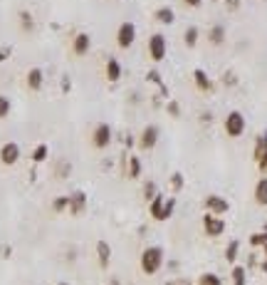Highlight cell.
I'll list each match as a JSON object with an SVG mask.
<instances>
[{
    "instance_id": "f1b7e54d",
    "label": "cell",
    "mask_w": 267,
    "mask_h": 285,
    "mask_svg": "<svg viewBox=\"0 0 267 285\" xmlns=\"http://www.w3.org/2000/svg\"><path fill=\"white\" fill-rule=\"evenodd\" d=\"M52 208L60 213V211H65V208H70V196H57L55 199V204H52Z\"/></svg>"
},
{
    "instance_id": "ab89813d",
    "label": "cell",
    "mask_w": 267,
    "mask_h": 285,
    "mask_svg": "<svg viewBox=\"0 0 267 285\" xmlns=\"http://www.w3.org/2000/svg\"><path fill=\"white\" fill-rule=\"evenodd\" d=\"M262 270H265V273H267V260H265V263H262Z\"/></svg>"
},
{
    "instance_id": "ba28073f",
    "label": "cell",
    "mask_w": 267,
    "mask_h": 285,
    "mask_svg": "<svg viewBox=\"0 0 267 285\" xmlns=\"http://www.w3.org/2000/svg\"><path fill=\"white\" fill-rule=\"evenodd\" d=\"M158 126H153V124H149L144 131H141V136H139V147L141 149H153L156 147V141H158Z\"/></svg>"
},
{
    "instance_id": "ffe728a7",
    "label": "cell",
    "mask_w": 267,
    "mask_h": 285,
    "mask_svg": "<svg viewBox=\"0 0 267 285\" xmlns=\"http://www.w3.org/2000/svg\"><path fill=\"white\" fill-rule=\"evenodd\" d=\"M198 38H200V33H198V28H188L186 33H183V42H186V47H195L198 45Z\"/></svg>"
},
{
    "instance_id": "3957f363",
    "label": "cell",
    "mask_w": 267,
    "mask_h": 285,
    "mask_svg": "<svg viewBox=\"0 0 267 285\" xmlns=\"http://www.w3.org/2000/svg\"><path fill=\"white\" fill-rule=\"evenodd\" d=\"M225 134L232 136V139H237V136L245 134V117L240 112H230L225 117Z\"/></svg>"
},
{
    "instance_id": "e0dca14e",
    "label": "cell",
    "mask_w": 267,
    "mask_h": 285,
    "mask_svg": "<svg viewBox=\"0 0 267 285\" xmlns=\"http://www.w3.org/2000/svg\"><path fill=\"white\" fill-rule=\"evenodd\" d=\"M208 40H210V45H223L225 42V28L223 25H213L210 33H208Z\"/></svg>"
},
{
    "instance_id": "e575fe53",
    "label": "cell",
    "mask_w": 267,
    "mask_h": 285,
    "mask_svg": "<svg viewBox=\"0 0 267 285\" xmlns=\"http://www.w3.org/2000/svg\"><path fill=\"white\" fill-rule=\"evenodd\" d=\"M183 3H186L188 8H200V5H203V0H183Z\"/></svg>"
},
{
    "instance_id": "8d00e7d4",
    "label": "cell",
    "mask_w": 267,
    "mask_h": 285,
    "mask_svg": "<svg viewBox=\"0 0 267 285\" xmlns=\"http://www.w3.org/2000/svg\"><path fill=\"white\" fill-rule=\"evenodd\" d=\"M225 5H228V10H237L240 8V0H228Z\"/></svg>"
},
{
    "instance_id": "cb8c5ba5",
    "label": "cell",
    "mask_w": 267,
    "mask_h": 285,
    "mask_svg": "<svg viewBox=\"0 0 267 285\" xmlns=\"http://www.w3.org/2000/svg\"><path fill=\"white\" fill-rule=\"evenodd\" d=\"M129 176L139 179L141 176V159L139 157H129Z\"/></svg>"
},
{
    "instance_id": "83f0119b",
    "label": "cell",
    "mask_w": 267,
    "mask_h": 285,
    "mask_svg": "<svg viewBox=\"0 0 267 285\" xmlns=\"http://www.w3.org/2000/svg\"><path fill=\"white\" fill-rule=\"evenodd\" d=\"M156 194H158L156 184H153V181H146V184H144V199H146V201H151Z\"/></svg>"
},
{
    "instance_id": "ac0fdd59",
    "label": "cell",
    "mask_w": 267,
    "mask_h": 285,
    "mask_svg": "<svg viewBox=\"0 0 267 285\" xmlns=\"http://www.w3.org/2000/svg\"><path fill=\"white\" fill-rule=\"evenodd\" d=\"M255 201L260 206H267V179H260L255 186Z\"/></svg>"
},
{
    "instance_id": "4dcf8cb0",
    "label": "cell",
    "mask_w": 267,
    "mask_h": 285,
    "mask_svg": "<svg viewBox=\"0 0 267 285\" xmlns=\"http://www.w3.org/2000/svg\"><path fill=\"white\" fill-rule=\"evenodd\" d=\"M232 283L235 285H245V268H240V265L232 268Z\"/></svg>"
},
{
    "instance_id": "603a6c76",
    "label": "cell",
    "mask_w": 267,
    "mask_h": 285,
    "mask_svg": "<svg viewBox=\"0 0 267 285\" xmlns=\"http://www.w3.org/2000/svg\"><path fill=\"white\" fill-rule=\"evenodd\" d=\"M237 250H240V241H230L228 248H225V260H228V263H235V260H237Z\"/></svg>"
},
{
    "instance_id": "f35d334b",
    "label": "cell",
    "mask_w": 267,
    "mask_h": 285,
    "mask_svg": "<svg viewBox=\"0 0 267 285\" xmlns=\"http://www.w3.org/2000/svg\"><path fill=\"white\" fill-rule=\"evenodd\" d=\"M168 285H191L188 280H173V283H168Z\"/></svg>"
},
{
    "instance_id": "60d3db41",
    "label": "cell",
    "mask_w": 267,
    "mask_h": 285,
    "mask_svg": "<svg viewBox=\"0 0 267 285\" xmlns=\"http://www.w3.org/2000/svg\"><path fill=\"white\" fill-rule=\"evenodd\" d=\"M262 248H265V255H267V243H265V245H262Z\"/></svg>"
},
{
    "instance_id": "5bb4252c",
    "label": "cell",
    "mask_w": 267,
    "mask_h": 285,
    "mask_svg": "<svg viewBox=\"0 0 267 285\" xmlns=\"http://www.w3.org/2000/svg\"><path fill=\"white\" fill-rule=\"evenodd\" d=\"M163 204H166V199H163L161 194H156V196L149 201V213H151L156 221H161V216H163Z\"/></svg>"
},
{
    "instance_id": "d4e9b609",
    "label": "cell",
    "mask_w": 267,
    "mask_h": 285,
    "mask_svg": "<svg viewBox=\"0 0 267 285\" xmlns=\"http://www.w3.org/2000/svg\"><path fill=\"white\" fill-rule=\"evenodd\" d=\"M198 285H223V283H220V278L215 273H203L198 278Z\"/></svg>"
},
{
    "instance_id": "44dd1931",
    "label": "cell",
    "mask_w": 267,
    "mask_h": 285,
    "mask_svg": "<svg viewBox=\"0 0 267 285\" xmlns=\"http://www.w3.org/2000/svg\"><path fill=\"white\" fill-rule=\"evenodd\" d=\"M262 157H267V134L257 136V144H255V162H260Z\"/></svg>"
},
{
    "instance_id": "4316f807",
    "label": "cell",
    "mask_w": 267,
    "mask_h": 285,
    "mask_svg": "<svg viewBox=\"0 0 267 285\" xmlns=\"http://www.w3.org/2000/svg\"><path fill=\"white\" fill-rule=\"evenodd\" d=\"M10 107H13L10 99H8L5 94H0V119H5V117L10 114Z\"/></svg>"
},
{
    "instance_id": "6da1fadb",
    "label": "cell",
    "mask_w": 267,
    "mask_h": 285,
    "mask_svg": "<svg viewBox=\"0 0 267 285\" xmlns=\"http://www.w3.org/2000/svg\"><path fill=\"white\" fill-rule=\"evenodd\" d=\"M161 265H163V250L158 245H151L141 253V270L146 275H156L161 270Z\"/></svg>"
},
{
    "instance_id": "74e56055",
    "label": "cell",
    "mask_w": 267,
    "mask_h": 285,
    "mask_svg": "<svg viewBox=\"0 0 267 285\" xmlns=\"http://www.w3.org/2000/svg\"><path fill=\"white\" fill-rule=\"evenodd\" d=\"M257 166H260V171H267V157H262V159L257 162Z\"/></svg>"
},
{
    "instance_id": "484cf974",
    "label": "cell",
    "mask_w": 267,
    "mask_h": 285,
    "mask_svg": "<svg viewBox=\"0 0 267 285\" xmlns=\"http://www.w3.org/2000/svg\"><path fill=\"white\" fill-rule=\"evenodd\" d=\"M20 25H23V30H25V33H30V30L35 28V23H33V15H30L28 10H23V13H20Z\"/></svg>"
},
{
    "instance_id": "7a4b0ae2",
    "label": "cell",
    "mask_w": 267,
    "mask_h": 285,
    "mask_svg": "<svg viewBox=\"0 0 267 285\" xmlns=\"http://www.w3.org/2000/svg\"><path fill=\"white\" fill-rule=\"evenodd\" d=\"M134 42H136V25L134 23H121L119 30H116V45L121 50H129Z\"/></svg>"
},
{
    "instance_id": "9a60e30c",
    "label": "cell",
    "mask_w": 267,
    "mask_h": 285,
    "mask_svg": "<svg viewBox=\"0 0 267 285\" xmlns=\"http://www.w3.org/2000/svg\"><path fill=\"white\" fill-rule=\"evenodd\" d=\"M193 80H195V87H198L200 92H210V89H213V82H210V77H208L203 70H193Z\"/></svg>"
},
{
    "instance_id": "9c48e42d",
    "label": "cell",
    "mask_w": 267,
    "mask_h": 285,
    "mask_svg": "<svg viewBox=\"0 0 267 285\" xmlns=\"http://www.w3.org/2000/svg\"><path fill=\"white\" fill-rule=\"evenodd\" d=\"M89 47H92V38H89L87 33H77L75 40H72V52L82 57V55L89 52Z\"/></svg>"
},
{
    "instance_id": "d6a6232c",
    "label": "cell",
    "mask_w": 267,
    "mask_h": 285,
    "mask_svg": "<svg viewBox=\"0 0 267 285\" xmlns=\"http://www.w3.org/2000/svg\"><path fill=\"white\" fill-rule=\"evenodd\" d=\"M171 186L178 191V189L183 186V176H181V174H173V176H171Z\"/></svg>"
},
{
    "instance_id": "5b68a950",
    "label": "cell",
    "mask_w": 267,
    "mask_h": 285,
    "mask_svg": "<svg viewBox=\"0 0 267 285\" xmlns=\"http://www.w3.org/2000/svg\"><path fill=\"white\" fill-rule=\"evenodd\" d=\"M92 144H94L97 149H107V147L112 144V126H109V124L94 126V131H92Z\"/></svg>"
},
{
    "instance_id": "d590c367",
    "label": "cell",
    "mask_w": 267,
    "mask_h": 285,
    "mask_svg": "<svg viewBox=\"0 0 267 285\" xmlns=\"http://www.w3.org/2000/svg\"><path fill=\"white\" fill-rule=\"evenodd\" d=\"M168 112H171L173 117H178V114H181V109H178V104H176V102H171V104H168Z\"/></svg>"
},
{
    "instance_id": "f546056e",
    "label": "cell",
    "mask_w": 267,
    "mask_h": 285,
    "mask_svg": "<svg viewBox=\"0 0 267 285\" xmlns=\"http://www.w3.org/2000/svg\"><path fill=\"white\" fill-rule=\"evenodd\" d=\"M173 208H176V199H166V204H163V216H161V221H168V218H171V213H173Z\"/></svg>"
},
{
    "instance_id": "836d02e7",
    "label": "cell",
    "mask_w": 267,
    "mask_h": 285,
    "mask_svg": "<svg viewBox=\"0 0 267 285\" xmlns=\"http://www.w3.org/2000/svg\"><path fill=\"white\" fill-rule=\"evenodd\" d=\"M146 77H149V82H156V84H161V75H158V72H149Z\"/></svg>"
},
{
    "instance_id": "7402d4cb",
    "label": "cell",
    "mask_w": 267,
    "mask_h": 285,
    "mask_svg": "<svg viewBox=\"0 0 267 285\" xmlns=\"http://www.w3.org/2000/svg\"><path fill=\"white\" fill-rule=\"evenodd\" d=\"M47 154H50L47 144H38V147L33 149V162H35V164H42V162L47 159Z\"/></svg>"
},
{
    "instance_id": "30bf717a",
    "label": "cell",
    "mask_w": 267,
    "mask_h": 285,
    "mask_svg": "<svg viewBox=\"0 0 267 285\" xmlns=\"http://www.w3.org/2000/svg\"><path fill=\"white\" fill-rule=\"evenodd\" d=\"M84 208H87V194L84 191H75L70 196V213L79 216V213H84Z\"/></svg>"
},
{
    "instance_id": "d6986e66",
    "label": "cell",
    "mask_w": 267,
    "mask_h": 285,
    "mask_svg": "<svg viewBox=\"0 0 267 285\" xmlns=\"http://www.w3.org/2000/svg\"><path fill=\"white\" fill-rule=\"evenodd\" d=\"M97 253H99V265L107 268V265H109V258H112V250H109V245H107L104 241L97 243Z\"/></svg>"
},
{
    "instance_id": "b9f144b4",
    "label": "cell",
    "mask_w": 267,
    "mask_h": 285,
    "mask_svg": "<svg viewBox=\"0 0 267 285\" xmlns=\"http://www.w3.org/2000/svg\"><path fill=\"white\" fill-rule=\"evenodd\" d=\"M57 285H67V283H57Z\"/></svg>"
},
{
    "instance_id": "52a82bcc",
    "label": "cell",
    "mask_w": 267,
    "mask_h": 285,
    "mask_svg": "<svg viewBox=\"0 0 267 285\" xmlns=\"http://www.w3.org/2000/svg\"><path fill=\"white\" fill-rule=\"evenodd\" d=\"M18 159H20V147L15 144V141L3 144V149H0V162H3L5 166H13V164H18Z\"/></svg>"
},
{
    "instance_id": "8fae6325",
    "label": "cell",
    "mask_w": 267,
    "mask_h": 285,
    "mask_svg": "<svg viewBox=\"0 0 267 285\" xmlns=\"http://www.w3.org/2000/svg\"><path fill=\"white\" fill-rule=\"evenodd\" d=\"M205 208L210 211V213H215V216H223V213H228V201L223 199V196H208L205 199Z\"/></svg>"
},
{
    "instance_id": "1f68e13d",
    "label": "cell",
    "mask_w": 267,
    "mask_h": 285,
    "mask_svg": "<svg viewBox=\"0 0 267 285\" xmlns=\"http://www.w3.org/2000/svg\"><path fill=\"white\" fill-rule=\"evenodd\" d=\"M265 243H267V233H252L250 236V245L257 248V245H265Z\"/></svg>"
},
{
    "instance_id": "7c38bea8",
    "label": "cell",
    "mask_w": 267,
    "mask_h": 285,
    "mask_svg": "<svg viewBox=\"0 0 267 285\" xmlns=\"http://www.w3.org/2000/svg\"><path fill=\"white\" fill-rule=\"evenodd\" d=\"M42 82H45L42 70H40V67H33V70L28 72V89L38 92V89H42Z\"/></svg>"
},
{
    "instance_id": "2e32d148",
    "label": "cell",
    "mask_w": 267,
    "mask_h": 285,
    "mask_svg": "<svg viewBox=\"0 0 267 285\" xmlns=\"http://www.w3.org/2000/svg\"><path fill=\"white\" fill-rule=\"evenodd\" d=\"M153 20H158V23H163V25H171V23L176 20V13H173L171 8H158V10L153 13Z\"/></svg>"
},
{
    "instance_id": "4fadbf2b",
    "label": "cell",
    "mask_w": 267,
    "mask_h": 285,
    "mask_svg": "<svg viewBox=\"0 0 267 285\" xmlns=\"http://www.w3.org/2000/svg\"><path fill=\"white\" fill-rule=\"evenodd\" d=\"M104 72H107V80H109V82H119V80H121V62L114 60V57L107 60V70H104Z\"/></svg>"
},
{
    "instance_id": "277c9868",
    "label": "cell",
    "mask_w": 267,
    "mask_h": 285,
    "mask_svg": "<svg viewBox=\"0 0 267 285\" xmlns=\"http://www.w3.org/2000/svg\"><path fill=\"white\" fill-rule=\"evenodd\" d=\"M149 55H151L153 62H161L166 57V38L161 33H153L149 38Z\"/></svg>"
},
{
    "instance_id": "8992f818",
    "label": "cell",
    "mask_w": 267,
    "mask_h": 285,
    "mask_svg": "<svg viewBox=\"0 0 267 285\" xmlns=\"http://www.w3.org/2000/svg\"><path fill=\"white\" fill-rule=\"evenodd\" d=\"M203 231H205L208 236H213V238H215V236H220V233L225 231V223H223V218H218L215 213H210V211H208V213L203 216Z\"/></svg>"
}]
</instances>
